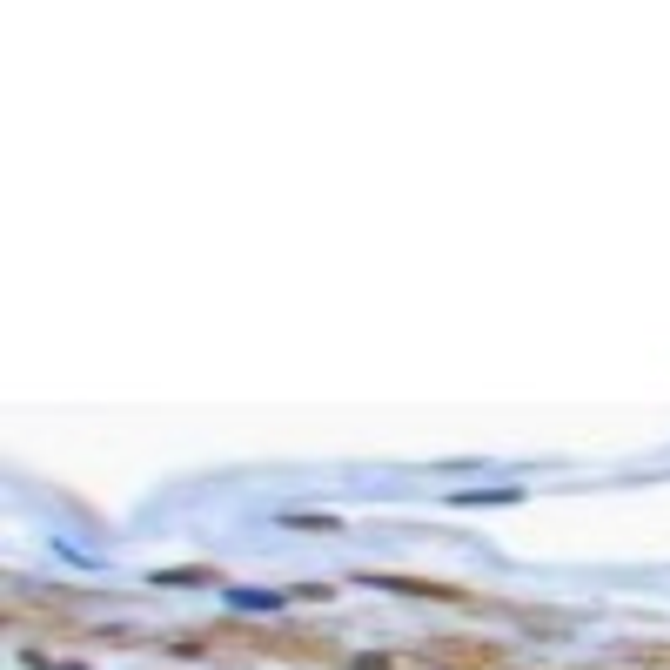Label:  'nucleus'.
<instances>
[{"label":"nucleus","mask_w":670,"mask_h":670,"mask_svg":"<svg viewBox=\"0 0 670 670\" xmlns=\"http://www.w3.org/2000/svg\"><path fill=\"white\" fill-rule=\"evenodd\" d=\"M463 510H483V503H523V483H496V490H456Z\"/></svg>","instance_id":"obj_1"},{"label":"nucleus","mask_w":670,"mask_h":670,"mask_svg":"<svg viewBox=\"0 0 670 670\" xmlns=\"http://www.w3.org/2000/svg\"><path fill=\"white\" fill-rule=\"evenodd\" d=\"M228 610H282V590H228Z\"/></svg>","instance_id":"obj_2"}]
</instances>
